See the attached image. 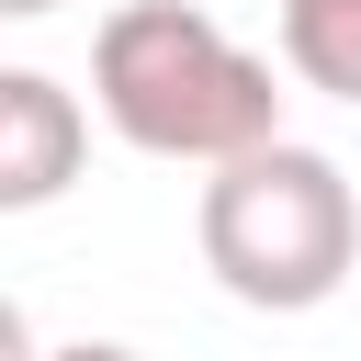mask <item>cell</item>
<instances>
[{
    "label": "cell",
    "instance_id": "6da1fadb",
    "mask_svg": "<svg viewBox=\"0 0 361 361\" xmlns=\"http://www.w3.org/2000/svg\"><path fill=\"white\" fill-rule=\"evenodd\" d=\"M90 102H102V124L135 158H180V169H226V158L282 135L271 56H248L203 0H124V11H102Z\"/></svg>",
    "mask_w": 361,
    "mask_h": 361
},
{
    "label": "cell",
    "instance_id": "277c9868",
    "mask_svg": "<svg viewBox=\"0 0 361 361\" xmlns=\"http://www.w3.org/2000/svg\"><path fill=\"white\" fill-rule=\"evenodd\" d=\"M282 68L327 102H361V0H282Z\"/></svg>",
    "mask_w": 361,
    "mask_h": 361
},
{
    "label": "cell",
    "instance_id": "8992f818",
    "mask_svg": "<svg viewBox=\"0 0 361 361\" xmlns=\"http://www.w3.org/2000/svg\"><path fill=\"white\" fill-rule=\"evenodd\" d=\"M45 11H56V0H0V23H45Z\"/></svg>",
    "mask_w": 361,
    "mask_h": 361
},
{
    "label": "cell",
    "instance_id": "3957f363",
    "mask_svg": "<svg viewBox=\"0 0 361 361\" xmlns=\"http://www.w3.org/2000/svg\"><path fill=\"white\" fill-rule=\"evenodd\" d=\"M90 158V113L45 68H0V214H45Z\"/></svg>",
    "mask_w": 361,
    "mask_h": 361
},
{
    "label": "cell",
    "instance_id": "5b68a950",
    "mask_svg": "<svg viewBox=\"0 0 361 361\" xmlns=\"http://www.w3.org/2000/svg\"><path fill=\"white\" fill-rule=\"evenodd\" d=\"M34 361H135L124 338H68V350H34Z\"/></svg>",
    "mask_w": 361,
    "mask_h": 361
},
{
    "label": "cell",
    "instance_id": "7a4b0ae2",
    "mask_svg": "<svg viewBox=\"0 0 361 361\" xmlns=\"http://www.w3.org/2000/svg\"><path fill=\"white\" fill-rule=\"evenodd\" d=\"M192 237H203V271L259 305V316H316L350 271H361V192L327 147L305 135H271L226 169H203V203H192Z\"/></svg>",
    "mask_w": 361,
    "mask_h": 361
}]
</instances>
